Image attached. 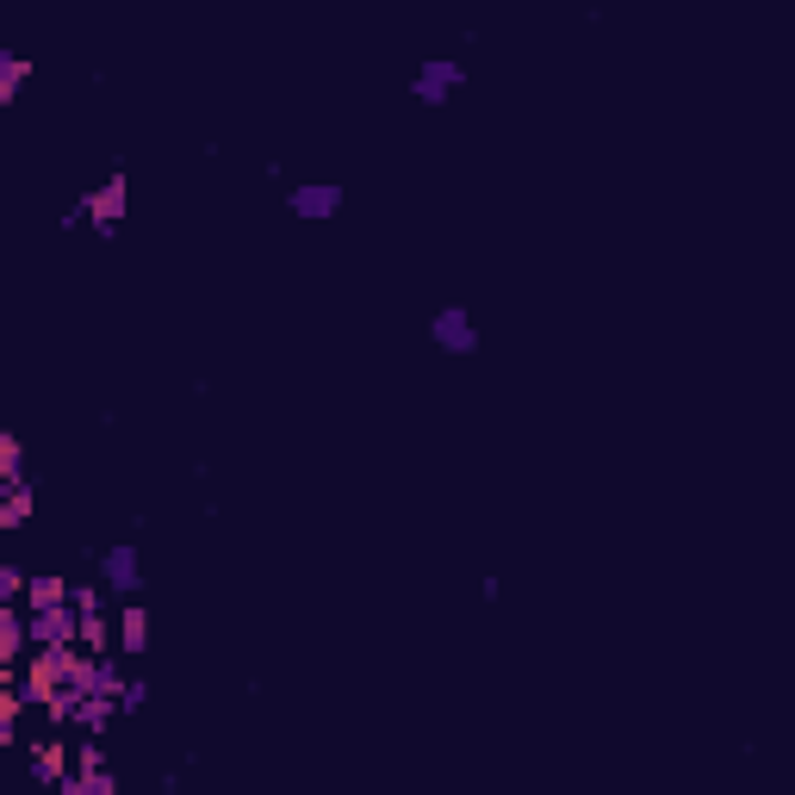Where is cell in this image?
Segmentation results:
<instances>
[{"label":"cell","instance_id":"603a6c76","mask_svg":"<svg viewBox=\"0 0 795 795\" xmlns=\"http://www.w3.org/2000/svg\"><path fill=\"white\" fill-rule=\"evenodd\" d=\"M162 795H181V777H162Z\"/></svg>","mask_w":795,"mask_h":795},{"label":"cell","instance_id":"d6986e66","mask_svg":"<svg viewBox=\"0 0 795 795\" xmlns=\"http://www.w3.org/2000/svg\"><path fill=\"white\" fill-rule=\"evenodd\" d=\"M69 603H75L81 615H100V591H94V584H75V597H69Z\"/></svg>","mask_w":795,"mask_h":795},{"label":"cell","instance_id":"277c9868","mask_svg":"<svg viewBox=\"0 0 795 795\" xmlns=\"http://www.w3.org/2000/svg\"><path fill=\"white\" fill-rule=\"evenodd\" d=\"M343 200L348 193L336 187V181H298L293 193H286V212H293V218H336V212H343Z\"/></svg>","mask_w":795,"mask_h":795},{"label":"cell","instance_id":"3957f363","mask_svg":"<svg viewBox=\"0 0 795 795\" xmlns=\"http://www.w3.org/2000/svg\"><path fill=\"white\" fill-rule=\"evenodd\" d=\"M100 584H106L112 597L137 603L143 597V553L137 547H106V553H100Z\"/></svg>","mask_w":795,"mask_h":795},{"label":"cell","instance_id":"7402d4cb","mask_svg":"<svg viewBox=\"0 0 795 795\" xmlns=\"http://www.w3.org/2000/svg\"><path fill=\"white\" fill-rule=\"evenodd\" d=\"M57 795H88V777H81V771H69V777L57 783Z\"/></svg>","mask_w":795,"mask_h":795},{"label":"cell","instance_id":"5bb4252c","mask_svg":"<svg viewBox=\"0 0 795 795\" xmlns=\"http://www.w3.org/2000/svg\"><path fill=\"white\" fill-rule=\"evenodd\" d=\"M112 640H119V628L106 615H81V653H106Z\"/></svg>","mask_w":795,"mask_h":795},{"label":"cell","instance_id":"9c48e42d","mask_svg":"<svg viewBox=\"0 0 795 795\" xmlns=\"http://www.w3.org/2000/svg\"><path fill=\"white\" fill-rule=\"evenodd\" d=\"M32 485H7V491H0V529H26V522H32Z\"/></svg>","mask_w":795,"mask_h":795},{"label":"cell","instance_id":"44dd1931","mask_svg":"<svg viewBox=\"0 0 795 795\" xmlns=\"http://www.w3.org/2000/svg\"><path fill=\"white\" fill-rule=\"evenodd\" d=\"M88 795H119V777H112V771H94V777H88Z\"/></svg>","mask_w":795,"mask_h":795},{"label":"cell","instance_id":"ba28073f","mask_svg":"<svg viewBox=\"0 0 795 795\" xmlns=\"http://www.w3.org/2000/svg\"><path fill=\"white\" fill-rule=\"evenodd\" d=\"M119 653H150V609L143 603L119 609Z\"/></svg>","mask_w":795,"mask_h":795},{"label":"cell","instance_id":"9a60e30c","mask_svg":"<svg viewBox=\"0 0 795 795\" xmlns=\"http://www.w3.org/2000/svg\"><path fill=\"white\" fill-rule=\"evenodd\" d=\"M112 715H119V702H106V696H88V702H81V727H88V733H106L112 727Z\"/></svg>","mask_w":795,"mask_h":795},{"label":"cell","instance_id":"ffe728a7","mask_svg":"<svg viewBox=\"0 0 795 795\" xmlns=\"http://www.w3.org/2000/svg\"><path fill=\"white\" fill-rule=\"evenodd\" d=\"M143 702H150V684H143V677H131V690H125V702H119V709H131V715H137Z\"/></svg>","mask_w":795,"mask_h":795},{"label":"cell","instance_id":"8fae6325","mask_svg":"<svg viewBox=\"0 0 795 795\" xmlns=\"http://www.w3.org/2000/svg\"><path fill=\"white\" fill-rule=\"evenodd\" d=\"M125 690H131V677L119 671V659H106V653H100V659H94V696H106V702H125Z\"/></svg>","mask_w":795,"mask_h":795},{"label":"cell","instance_id":"7a4b0ae2","mask_svg":"<svg viewBox=\"0 0 795 795\" xmlns=\"http://www.w3.org/2000/svg\"><path fill=\"white\" fill-rule=\"evenodd\" d=\"M429 343H436L441 355H479V324H472L467 305H441V312L429 317Z\"/></svg>","mask_w":795,"mask_h":795},{"label":"cell","instance_id":"e0dca14e","mask_svg":"<svg viewBox=\"0 0 795 795\" xmlns=\"http://www.w3.org/2000/svg\"><path fill=\"white\" fill-rule=\"evenodd\" d=\"M19 709H26V696L7 690V696H0V740H19Z\"/></svg>","mask_w":795,"mask_h":795},{"label":"cell","instance_id":"7c38bea8","mask_svg":"<svg viewBox=\"0 0 795 795\" xmlns=\"http://www.w3.org/2000/svg\"><path fill=\"white\" fill-rule=\"evenodd\" d=\"M75 597V584H63V578H32V597H26V609H57V603H69Z\"/></svg>","mask_w":795,"mask_h":795},{"label":"cell","instance_id":"5b68a950","mask_svg":"<svg viewBox=\"0 0 795 795\" xmlns=\"http://www.w3.org/2000/svg\"><path fill=\"white\" fill-rule=\"evenodd\" d=\"M125 174H112L106 187H94V193H81V205H88V224H94L100 236H119V218H125Z\"/></svg>","mask_w":795,"mask_h":795},{"label":"cell","instance_id":"52a82bcc","mask_svg":"<svg viewBox=\"0 0 795 795\" xmlns=\"http://www.w3.org/2000/svg\"><path fill=\"white\" fill-rule=\"evenodd\" d=\"M32 777L50 783V789L69 777V746H63V740H38V746H32Z\"/></svg>","mask_w":795,"mask_h":795},{"label":"cell","instance_id":"ac0fdd59","mask_svg":"<svg viewBox=\"0 0 795 795\" xmlns=\"http://www.w3.org/2000/svg\"><path fill=\"white\" fill-rule=\"evenodd\" d=\"M75 771H81V777H94V771H112V764H106V752H100V740L75 746Z\"/></svg>","mask_w":795,"mask_h":795},{"label":"cell","instance_id":"8992f818","mask_svg":"<svg viewBox=\"0 0 795 795\" xmlns=\"http://www.w3.org/2000/svg\"><path fill=\"white\" fill-rule=\"evenodd\" d=\"M26 646H32V615L19 603H0V665H13Z\"/></svg>","mask_w":795,"mask_h":795},{"label":"cell","instance_id":"6da1fadb","mask_svg":"<svg viewBox=\"0 0 795 795\" xmlns=\"http://www.w3.org/2000/svg\"><path fill=\"white\" fill-rule=\"evenodd\" d=\"M460 88H467V63H453V57H429L410 75V100L417 106H448V94H460Z\"/></svg>","mask_w":795,"mask_h":795},{"label":"cell","instance_id":"30bf717a","mask_svg":"<svg viewBox=\"0 0 795 795\" xmlns=\"http://www.w3.org/2000/svg\"><path fill=\"white\" fill-rule=\"evenodd\" d=\"M26 75H32V63H26L19 50H7V57H0V106H13V100L26 94Z\"/></svg>","mask_w":795,"mask_h":795},{"label":"cell","instance_id":"2e32d148","mask_svg":"<svg viewBox=\"0 0 795 795\" xmlns=\"http://www.w3.org/2000/svg\"><path fill=\"white\" fill-rule=\"evenodd\" d=\"M26 597H32V578L19 565H0V603H26Z\"/></svg>","mask_w":795,"mask_h":795},{"label":"cell","instance_id":"4fadbf2b","mask_svg":"<svg viewBox=\"0 0 795 795\" xmlns=\"http://www.w3.org/2000/svg\"><path fill=\"white\" fill-rule=\"evenodd\" d=\"M0 485H26V441L0 436Z\"/></svg>","mask_w":795,"mask_h":795}]
</instances>
